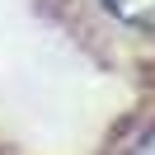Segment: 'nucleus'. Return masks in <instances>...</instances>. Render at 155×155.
<instances>
[{
	"label": "nucleus",
	"instance_id": "obj_1",
	"mask_svg": "<svg viewBox=\"0 0 155 155\" xmlns=\"http://www.w3.org/2000/svg\"><path fill=\"white\" fill-rule=\"evenodd\" d=\"M104 5L132 28H155V0H104Z\"/></svg>",
	"mask_w": 155,
	"mask_h": 155
},
{
	"label": "nucleus",
	"instance_id": "obj_2",
	"mask_svg": "<svg viewBox=\"0 0 155 155\" xmlns=\"http://www.w3.org/2000/svg\"><path fill=\"white\" fill-rule=\"evenodd\" d=\"M132 155H155V132H146L141 141H136V150H132Z\"/></svg>",
	"mask_w": 155,
	"mask_h": 155
}]
</instances>
